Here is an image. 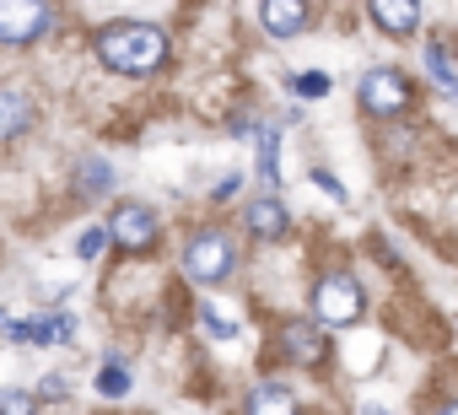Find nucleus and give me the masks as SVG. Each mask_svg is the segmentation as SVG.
<instances>
[{
  "instance_id": "nucleus-1",
  "label": "nucleus",
  "mask_w": 458,
  "mask_h": 415,
  "mask_svg": "<svg viewBox=\"0 0 458 415\" xmlns=\"http://www.w3.org/2000/svg\"><path fill=\"white\" fill-rule=\"evenodd\" d=\"M98 60L119 76H146L167 60V33L151 22H119L98 33Z\"/></svg>"
},
{
  "instance_id": "nucleus-2",
  "label": "nucleus",
  "mask_w": 458,
  "mask_h": 415,
  "mask_svg": "<svg viewBox=\"0 0 458 415\" xmlns=\"http://www.w3.org/2000/svg\"><path fill=\"white\" fill-rule=\"evenodd\" d=\"M233 265H238V249H233V238H226V233H199L189 243V254H183V270L194 281H205V286L226 281V275H233Z\"/></svg>"
},
{
  "instance_id": "nucleus-3",
  "label": "nucleus",
  "mask_w": 458,
  "mask_h": 415,
  "mask_svg": "<svg viewBox=\"0 0 458 415\" xmlns=\"http://www.w3.org/2000/svg\"><path fill=\"white\" fill-rule=\"evenodd\" d=\"M55 22L49 0H0V44H33Z\"/></svg>"
},
{
  "instance_id": "nucleus-4",
  "label": "nucleus",
  "mask_w": 458,
  "mask_h": 415,
  "mask_svg": "<svg viewBox=\"0 0 458 415\" xmlns=\"http://www.w3.org/2000/svg\"><path fill=\"white\" fill-rule=\"evenodd\" d=\"M313 308L324 324H356L361 318V286L351 275H324L313 292Z\"/></svg>"
},
{
  "instance_id": "nucleus-5",
  "label": "nucleus",
  "mask_w": 458,
  "mask_h": 415,
  "mask_svg": "<svg viewBox=\"0 0 458 415\" xmlns=\"http://www.w3.org/2000/svg\"><path fill=\"white\" fill-rule=\"evenodd\" d=\"M108 238H114V243H124L130 254H140V249H151V243H157V216L146 211V205H119Z\"/></svg>"
},
{
  "instance_id": "nucleus-6",
  "label": "nucleus",
  "mask_w": 458,
  "mask_h": 415,
  "mask_svg": "<svg viewBox=\"0 0 458 415\" xmlns=\"http://www.w3.org/2000/svg\"><path fill=\"white\" fill-rule=\"evenodd\" d=\"M361 103H367L372 114H399V108L410 103V87H404L399 71H367V81H361Z\"/></svg>"
},
{
  "instance_id": "nucleus-7",
  "label": "nucleus",
  "mask_w": 458,
  "mask_h": 415,
  "mask_svg": "<svg viewBox=\"0 0 458 415\" xmlns=\"http://www.w3.org/2000/svg\"><path fill=\"white\" fill-rule=\"evenodd\" d=\"M33 92L28 87H17V81H6L0 87V140H17L28 124H33Z\"/></svg>"
},
{
  "instance_id": "nucleus-8",
  "label": "nucleus",
  "mask_w": 458,
  "mask_h": 415,
  "mask_svg": "<svg viewBox=\"0 0 458 415\" xmlns=\"http://www.w3.org/2000/svg\"><path fill=\"white\" fill-rule=\"evenodd\" d=\"M259 17L270 38H297L308 28V0H259Z\"/></svg>"
},
{
  "instance_id": "nucleus-9",
  "label": "nucleus",
  "mask_w": 458,
  "mask_h": 415,
  "mask_svg": "<svg viewBox=\"0 0 458 415\" xmlns=\"http://www.w3.org/2000/svg\"><path fill=\"white\" fill-rule=\"evenodd\" d=\"M372 22H377L388 38H404V33H415V22H420V0H372Z\"/></svg>"
},
{
  "instance_id": "nucleus-10",
  "label": "nucleus",
  "mask_w": 458,
  "mask_h": 415,
  "mask_svg": "<svg viewBox=\"0 0 458 415\" xmlns=\"http://www.w3.org/2000/svg\"><path fill=\"white\" fill-rule=\"evenodd\" d=\"M249 233H254V238H281V233H286V205H281L276 194L249 205Z\"/></svg>"
},
{
  "instance_id": "nucleus-11",
  "label": "nucleus",
  "mask_w": 458,
  "mask_h": 415,
  "mask_svg": "<svg viewBox=\"0 0 458 415\" xmlns=\"http://www.w3.org/2000/svg\"><path fill=\"white\" fill-rule=\"evenodd\" d=\"M281 340H286V356L292 361H324V351H329L324 329H308V324H292Z\"/></svg>"
},
{
  "instance_id": "nucleus-12",
  "label": "nucleus",
  "mask_w": 458,
  "mask_h": 415,
  "mask_svg": "<svg viewBox=\"0 0 458 415\" xmlns=\"http://www.w3.org/2000/svg\"><path fill=\"white\" fill-rule=\"evenodd\" d=\"M426 76H431L453 103H458V71H453V55H447L442 44H426Z\"/></svg>"
},
{
  "instance_id": "nucleus-13",
  "label": "nucleus",
  "mask_w": 458,
  "mask_h": 415,
  "mask_svg": "<svg viewBox=\"0 0 458 415\" xmlns=\"http://www.w3.org/2000/svg\"><path fill=\"white\" fill-rule=\"evenodd\" d=\"M108 189H114V167H108V162H81L76 194H81V199H98V194H108Z\"/></svg>"
},
{
  "instance_id": "nucleus-14",
  "label": "nucleus",
  "mask_w": 458,
  "mask_h": 415,
  "mask_svg": "<svg viewBox=\"0 0 458 415\" xmlns=\"http://www.w3.org/2000/svg\"><path fill=\"white\" fill-rule=\"evenodd\" d=\"M76 335V318L71 313H55V318H38L33 324V345H65Z\"/></svg>"
},
{
  "instance_id": "nucleus-15",
  "label": "nucleus",
  "mask_w": 458,
  "mask_h": 415,
  "mask_svg": "<svg viewBox=\"0 0 458 415\" xmlns=\"http://www.w3.org/2000/svg\"><path fill=\"white\" fill-rule=\"evenodd\" d=\"M249 410H254V415H265V410L292 415V410H297V394H286V388H254V394H249Z\"/></svg>"
},
{
  "instance_id": "nucleus-16",
  "label": "nucleus",
  "mask_w": 458,
  "mask_h": 415,
  "mask_svg": "<svg viewBox=\"0 0 458 415\" xmlns=\"http://www.w3.org/2000/svg\"><path fill=\"white\" fill-rule=\"evenodd\" d=\"M259 178H265V183H276V178H281V140H276V130H270V124L259 130Z\"/></svg>"
},
{
  "instance_id": "nucleus-17",
  "label": "nucleus",
  "mask_w": 458,
  "mask_h": 415,
  "mask_svg": "<svg viewBox=\"0 0 458 415\" xmlns=\"http://www.w3.org/2000/svg\"><path fill=\"white\" fill-rule=\"evenodd\" d=\"M98 388H103V394H108V399H119V394H124V388H130V372H124V367H119V361H108V367H103V372H98Z\"/></svg>"
},
{
  "instance_id": "nucleus-18",
  "label": "nucleus",
  "mask_w": 458,
  "mask_h": 415,
  "mask_svg": "<svg viewBox=\"0 0 458 415\" xmlns=\"http://www.w3.org/2000/svg\"><path fill=\"white\" fill-rule=\"evenodd\" d=\"M103 249H108V227H87V233L76 238V254H81V259H98Z\"/></svg>"
},
{
  "instance_id": "nucleus-19",
  "label": "nucleus",
  "mask_w": 458,
  "mask_h": 415,
  "mask_svg": "<svg viewBox=\"0 0 458 415\" xmlns=\"http://www.w3.org/2000/svg\"><path fill=\"white\" fill-rule=\"evenodd\" d=\"M292 87H297V97H324V92H329V76H324V71H302Z\"/></svg>"
},
{
  "instance_id": "nucleus-20",
  "label": "nucleus",
  "mask_w": 458,
  "mask_h": 415,
  "mask_svg": "<svg viewBox=\"0 0 458 415\" xmlns=\"http://www.w3.org/2000/svg\"><path fill=\"white\" fill-rule=\"evenodd\" d=\"M199 318H205V329H210V335H221V340H233V335H238V329H233V324H226V318H221V313H216V308H205V313H199Z\"/></svg>"
},
{
  "instance_id": "nucleus-21",
  "label": "nucleus",
  "mask_w": 458,
  "mask_h": 415,
  "mask_svg": "<svg viewBox=\"0 0 458 415\" xmlns=\"http://www.w3.org/2000/svg\"><path fill=\"white\" fill-rule=\"evenodd\" d=\"M33 404H38L33 394H0V410H17V415H22V410H33Z\"/></svg>"
},
{
  "instance_id": "nucleus-22",
  "label": "nucleus",
  "mask_w": 458,
  "mask_h": 415,
  "mask_svg": "<svg viewBox=\"0 0 458 415\" xmlns=\"http://www.w3.org/2000/svg\"><path fill=\"white\" fill-rule=\"evenodd\" d=\"M0 324H6V313H0Z\"/></svg>"
}]
</instances>
